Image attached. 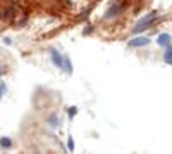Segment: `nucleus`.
Returning <instances> with one entry per match:
<instances>
[{"instance_id": "nucleus-4", "label": "nucleus", "mask_w": 172, "mask_h": 154, "mask_svg": "<svg viewBox=\"0 0 172 154\" xmlns=\"http://www.w3.org/2000/svg\"><path fill=\"white\" fill-rule=\"evenodd\" d=\"M157 43H158L160 46H167V45L171 43V36H169V34H160V36L157 38Z\"/></svg>"}, {"instance_id": "nucleus-5", "label": "nucleus", "mask_w": 172, "mask_h": 154, "mask_svg": "<svg viewBox=\"0 0 172 154\" xmlns=\"http://www.w3.org/2000/svg\"><path fill=\"white\" fill-rule=\"evenodd\" d=\"M119 12H121V7H117V5H115V7H112V9L105 14V17H114V14H119Z\"/></svg>"}, {"instance_id": "nucleus-6", "label": "nucleus", "mask_w": 172, "mask_h": 154, "mask_svg": "<svg viewBox=\"0 0 172 154\" xmlns=\"http://www.w3.org/2000/svg\"><path fill=\"white\" fill-rule=\"evenodd\" d=\"M10 139H7V137H2V139H0V145H2V147H10Z\"/></svg>"}, {"instance_id": "nucleus-2", "label": "nucleus", "mask_w": 172, "mask_h": 154, "mask_svg": "<svg viewBox=\"0 0 172 154\" xmlns=\"http://www.w3.org/2000/svg\"><path fill=\"white\" fill-rule=\"evenodd\" d=\"M50 53H52V62L59 67V69H64V63H65V57H60L59 53L55 50H50Z\"/></svg>"}, {"instance_id": "nucleus-11", "label": "nucleus", "mask_w": 172, "mask_h": 154, "mask_svg": "<svg viewBox=\"0 0 172 154\" xmlns=\"http://www.w3.org/2000/svg\"><path fill=\"white\" fill-rule=\"evenodd\" d=\"M4 72H5V70H4V69H2V67H0V75H2V74H4Z\"/></svg>"}, {"instance_id": "nucleus-10", "label": "nucleus", "mask_w": 172, "mask_h": 154, "mask_svg": "<svg viewBox=\"0 0 172 154\" xmlns=\"http://www.w3.org/2000/svg\"><path fill=\"white\" fill-rule=\"evenodd\" d=\"M76 111H78L76 108H71V110H69V115H71V116H72V115H74V113H76Z\"/></svg>"}, {"instance_id": "nucleus-9", "label": "nucleus", "mask_w": 172, "mask_h": 154, "mask_svg": "<svg viewBox=\"0 0 172 154\" xmlns=\"http://www.w3.org/2000/svg\"><path fill=\"white\" fill-rule=\"evenodd\" d=\"M69 149H71V151L74 149V142H72V139H69Z\"/></svg>"}, {"instance_id": "nucleus-7", "label": "nucleus", "mask_w": 172, "mask_h": 154, "mask_svg": "<svg viewBox=\"0 0 172 154\" xmlns=\"http://www.w3.org/2000/svg\"><path fill=\"white\" fill-rule=\"evenodd\" d=\"M165 62H167V63H172V53H167V55H165Z\"/></svg>"}, {"instance_id": "nucleus-1", "label": "nucleus", "mask_w": 172, "mask_h": 154, "mask_svg": "<svg viewBox=\"0 0 172 154\" xmlns=\"http://www.w3.org/2000/svg\"><path fill=\"white\" fill-rule=\"evenodd\" d=\"M155 21V14H150V16H146V17H143L136 26H134V29H132V33H141V31L148 29L150 26H152V22Z\"/></svg>"}, {"instance_id": "nucleus-8", "label": "nucleus", "mask_w": 172, "mask_h": 154, "mask_svg": "<svg viewBox=\"0 0 172 154\" xmlns=\"http://www.w3.org/2000/svg\"><path fill=\"white\" fill-rule=\"evenodd\" d=\"M4 91H5V84H0V96H4Z\"/></svg>"}, {"instance_id": "nucleus-3", "label": "nucleus", "mask_w": 172, "mask_h": 154, "mask_svg": "<svg viewBox=\"0 0 172 154\" xmlns=\"http://www.w3.org/2000/svg\"><path fill=\"white\" fill-rule=\"evenodd\" d=\"M150 43V40L148 38H145V36H141V38H132L131 41H129V45L131 46H146Z\"/></svg>"}]
</instances>
